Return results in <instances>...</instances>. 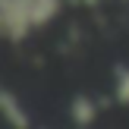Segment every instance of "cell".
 Here are the masks:
<instances>
[{
	"label": "cell",
	"instance_id": "obj_1",
	"mask_svg": "<svg viewBox=\"0 0 129 129\" xmlns=\"http://www.w3.org/2000/svg\"><path fill=\"white\" fill-rule=\"evenodd\" d=\"M0 107H3V113L10 117V123L16 126V129H28V117H25V110L16 104V98H13V94L0 91Z\"/></svg>",
	"mask_w": 129,
	"mask_h": 129
},
{
	"label": "cell",
	"instance_id": "obj_2",
	"mask_svg": "<svg viewBox=\"0 0 129 129\" xmlns=\"http://www.w3.org/2000/svg\"><path fill=\"white\" fill-rule=\"evenodd\" d=\"M73 110H76V123H91V117H94V107L88 104L85 98H76Z\"/></svg>",
	"mask_w": 129,
	"mask_h": 129
},
{
	"label": "cell",
	"instance_id": "obj_3",
	"mask_svg": "<svg viewBox=\"0 0 129 129\" xmlns=\"http://www.w3.org/2000/svg\"><path fill=\"white\" fill-rule=\"evenodd\" d=\"M117 91H120V98L129 101V73H120V85H117Z\"/></svg>",
	"mask_w": 129,
	"mask_h": 129
}]
</instances>
